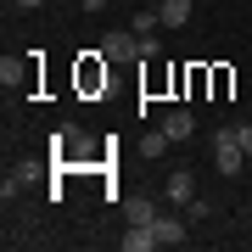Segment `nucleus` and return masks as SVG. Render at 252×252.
Returning a JSON list of instances; mask_svg holds the SVG:
<instances>
[{
  "mask_svg": "<svg viewBox=\"0 0 252 252\" xmlns=\"http://www.w3.org/2000/svg\"><path fill=\"white\" fill-rule=\"evenodd\" d=\"M213 168L224 174V180H235V174L247 168V152H241V140H235V129H219L213 135Z\"/></svg>",
  "mask_w": 252,
  "mask_h": 252,
  "instance_id": "nucleus-1",
  "label": "nucleus"
},
{
  "mask_svg": "<svg viewBox=\"0 0 252 252\" xmlns=\"http://www.w3.org/2000/svg\"><path fill=\"white\" fill-rule=\"evenodd\" d=\"M79 11H107V0H79Z\"/></svg>",
  "mask_w": 252,
  "mask_h": 252,
  "instance_id": "nucleus-12",
  "label": "nucleus"
},
{
  "mask_svg": "<svg viewBox=\"0 0 252 252\" xmlns=\"http://www.w3.org/2000/svg\"><path fill=\"white\" fill-rule=\"evenodd\" d=\"M23 79V67L17 62H11V56H6V62H0V84H6V90H11V84H17Z\"/></svg>",
  "mask_w": 252,
  "mask_h": 252,
  "instance_id": "nucleus-10",
  "label": "nucleus"
},
{
  "mask_svg": "<svg viewBox=\"0 0 252 252\" xmlns=\"http://www.w3.org/2000/svg\"><path fill=\"white\" fill-rule=\"evenodd\" d=\"M129 28H135L140 39H146V34H157V28H162V11H135V23H129Z\"/></svg>",
  "mask_w": 252,
  "mask_h": 252,
  "instance_id": "nucleus-9",
  "label": "nucleus"
},
{
  "mask_svg": "<svg viewBox=\"0 0 252 252\" xmlns=\"http://www.w3.org/2000/svg\"><path fill=\"white\" fill-rule=\"evenodd\" d=\"M17 6H23V11H34V6H45V0H17Z\"/></svg>",
  "mask_w": 252,
  "mask_h": 252,
  "instance_id": "nucleus-13",
  "label": "nucleus"
},
{
  "mask_svg": "<svg viewBox=\"0 0 252 252\" xmlns=\"http://www.w3.org/2000/svg\"><path fill=\"white\" fill-rule=\"evenodd\" d=\"M124 219L129 224H157V202L152 196H124Z\"/></svg>",
  "mask_w": 252,
  "mask_h": 252,
  "instance_id": "nucleus-4",
  "label": "nucleus"
},
{
  "mask_svg": "<svg viewBox=\"0 0 252 252\" xmlns=\"http://www.w3.org/2000/svg\"><path fill=\"white\" fill-rule=\"evenodd\" d=\"M101 56H140V34L129 28V34H107L101 39Z\"/></svg>",
  "mask_w": 252,
  "mask_h": 252,
  "instance_id": "nucleus-5",
  "label": "nucleus"
},
{
  "mask_svg": "<svg viewBox=\"0 0 252 252\" xmlns=\"http://www.w3.org/2000/svg\"><path fill=\"white\" fill-rule=\"evenodd\" d=\"M162 196H168L174 207H190V196H196V180H190V168L168 174V185H162Z\"/></svg>",
  "mask_w": 252,
  "mask_h": 252,
  "instance_id": "nucleus-2",
  "label": "nucleus"
},
{
  "mask_svg": "<svg viewBox=\"0 0 252 252\" xmlns=\"http://www.w3.org/2000/svg\"><path fill=\"white\" fill-rule=\"evenodd\" d=\"M157 11H162V28H185L190 23V0H157Z\"/></svg>",
  "mask_w": 252,
  "mask_h": 252,
  "instance_id": "nucleus-7",
  "label": "nucleus"
},
{
  "mask_svg": "<svg viewBox=\"0 0 252 252\" xmlns=\"http://www.w3.org/2000/svg\"><path fill=\"white\" fill-rule=\"evenodd\" d=\"M235 140H241V152L252 157V124H241V129H235Z\"/></svg>",
  "mask_w": 252,
  "mask_h": 252,
  "instance_id": "nucleus-11",
  "label": "nucleus"
},
{
  "mask_svg": "<svg viewBox=\"0 0 252 252\" xmlns=\"http://www.w3.org/2000/svg\"><path fill=\"white\" fill-rule=\"evenodd\" d=\"M162 135H168V140H190V135H196V112L174 107L168 118H162Z\"/></svg>",
  "mask_w": 252,
  "mask_h": 252,
  "instance_id": "nucleus-3",
  "label": "nucleus"
},
{
  "mask_svg": "<svg viewBox=\"0 0 252 252\" xmlns=\"http://www.w3.org/2000/svg\"><path fill=\"white\" fill-rule=\"evenodd\" d=\"M152 230H157V247H180V241H185V219H174V213H168V219L157 213Z\"/></svg>",
  "mask_w": 252,
  "mask_h": 252,
  "instance_id": "nucleus-6",
  "label": "nucleus"
},
{
  "mask_svg": "<svg viewBox=\"0 0 252 252\" xmlns=\"http://www.w3.org/2000/svg\"><path fill=\"white\" fill-rule=\"evenodd\" d=\"M152 247H157V230H152V224H129L124 252H152Z\"/></svg>",
  "mask_w": 252,
  "mask_h": 252,
  "instance_id": "nucleus-8",
  "label": "nucleus"
}]
</instances>
